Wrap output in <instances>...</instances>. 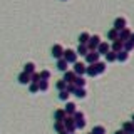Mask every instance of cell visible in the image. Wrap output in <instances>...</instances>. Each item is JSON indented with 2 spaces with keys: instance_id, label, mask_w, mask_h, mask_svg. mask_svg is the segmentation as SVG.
<instances>
[{
  "instance_id": "6da1fadb",
  "label": "cell",
  "mask_w": 134,
  "mask_h": 134,
  "mask_svg": "<svg viewBox=\"0 0 134 134\" xmlns=\"http://www.w3.org/2000/svg\"><path fill=\"white\" fill-rule=\"evenodd\" d=\"M74 117V122H75V127L77 129H84L86 127V116H84V112H79V111H75V114L72 116Z\"/></svg>"
},
{
  "instance_id": "7a4b0ae2",
  "label": "cell",
  "mask_w": 134,
  "mask_h": 134,
  "mask_svg": "<svg viewBox=\"0 0 134 134\" xmlns=\"http://www.w3.org/2000/svg\"><path fill=\"white\" fill-rule=\"evenodd\" d=\"M62 124H64V129H65L69 134L75 132V129H77V127H75V122H74V117H72V116H67Z\"/></svg>"
},
{
  "instance_id": "3957f363",
  "label": "cell",
  "mask_w": 134,
  "mask_h": 134,
  "mask_svg": "<svg viewBox=\"0 0 134 134\" xmlns=\"http://www.w3.org/2000/svg\"><path fill=\"white\" fill-rule=\"evenodd\" d=\"M62 59H64L67 64H74V62H77V54H75V50H72V49H67V50H64Z\"/></svg>"
},
{
  "instance_id": "277c9868",
  "label": "cell",
  "mask_w": 134,
  "mask_h": 134,
  "mask_svg": "<svg viewBox=\"0 0 134 134\" xmlns=\"http://www.w3.org/2000/svg\"><path fill=\"white\" fill-rule=\"evenodd\" d=\"M100 60V54L97 52V50H89L86 55V62L87 64H96V62Z\"/></svg>"
},
{
  "instance_id": "5b68a950",
  "label": "cell",
  "mask_w": 134,
  "mask_h": 134,
  "mask_svg": "<svg viewBox=\"0 0 134 134\" xmlns=\"http://www.w3.org/2000/svg\"><path fill=\"white\" fill-rule=\"evenodd\" d=\"M100 44V37L99 35H91V39H89V42H87V49L89 50H97V45Z\"/></svg>"
},
{
  "instance_id": "8992f818",
  "label": "cell",
  "mask_w": 134,
  "mask_h": 134,
  "mask_svg": "<svg viewBox=\"0 0 134 134\" xmlns=\"http://www.w3.org/2000/svg\"><path fill=\"white\" fill-rule=\"evenodd\" d=\"M86 64H84V62H74V69H72V72L75 74V75H84L86 74Z\"/></svg>"
},
{
  "instance_id": "52a82bcc",
  "label": "cell",
  "mask_w": 134,
  "mask_h": 134,
  "mask_svg": "<svg viewBox=\"0 0 134 134\" xmlns=\"http://www.w3.org/2000/svg\"><path fill=\"white\" fill-rule=\"evenodd\" d=\"M64 47H62L60 44H55L52 45V57L54 59H62V55H64Z\"/></svg>"
},
{
  "instance_id": "ba28073f",
  "label": "cell",
  "mask_w": 134,
  "mask_h": 134,
  "mask_svg": "<svg viewBox=\"0 0 134 134\" xmlns=\"http://www.w3.org/2000/svg\"><path fill=\"white\" fill-rule=\"evenodd\" d=\"M126 27H127V20H126L124 17H117V19L114 20V27L112 29H116V30L119 32V30H122V29H126Z\"/></svg>"
},
{
  "instance_id": "9c48e42d",
  "label": "cell",
  "mask_w": 134,
  "mask_h": 134,
  "mask_svg": "<svg viewBox=\"0 0 134 134\" xmlns=\"http://www.w3.org/2000/svg\"><path fill=\"white\" fill-rule=\"evenodd\" d=\"M111 50V44L109 42H104V40H100V44L97 45V52L100 54V55H106V54Z\"/></svg>"
},
{
  "instance_id": "30bf717a",
  "label": "cell",
  "mask_w": 134,
  "mask_h": 134,
  "mask_svg": "<svg viewBox=\"0 0 134 134\" xmlns=\"http://www.w3.org/2000/svg\"><path fill=\"white\" fill-rule=\"evenodd\" d=\"M111 50H112V52H121V50H124V42L122 40H119V39H117V40H114V42H112V44H111Z\"/></svg>"
},
{
  "instance_id": "8fae6325",
  "label": "cell",
  "mask_w": 134,
  "mask_h": 134,
  "mask_svg": "<svg viewBox=\"0 0 134 134\" xmlns=\"http://www.w3.org/2000/svg\"><path fill=\"white\" fill-rule=\"evenodd\" d=\"M65 117H67V114H65L64 109H57L55 114H54V119H55V122H64Z\"/></svg>"
},
{
  "instance_id": "7c38bea8",
  "label": "cell",
  "mask_w": 134,
  "mask_h": 134,
  "mask_svg": "<svg viewBox=\"0 0 134 134\" xmlns=\"http://www.w3.org/2000/svg\"><path fill=\"white\" fill-rule=\"evenodd\" d=\"M17 79H19V82H20V84H24V86H27V84H30V74L24 72V70H22V72L19 74V77H17Z\"/></svg>"
},
{
  "instance_id": "4fadbf2b",
  "label": "cell",
  "mask_w": 134,
  "mask_h": 134,
  "mask_svg": "<svg viewBox=\"0 0 134 134\" xmlns=\"http://www.w3.org/2000/svg\"><path fill=\"white\" fill-rule=\"evenodd\" d=\"M64 111H65V114H67V116H74V114H75V111H77V106H75L74 102H67V104H65V107H64Z\"/></svg>"
},
{
  "instance_id": "5bb4252c",
  "label": "cell",
  "mask_w": 134,
  "mask_h": 134,
  "mask_svg": "<svg viewBox=\"0 0 134 134\" xmlns=\"http://www.w3.org/2000/svg\"><path fill=\"white\" fill-rule=\"evenodd\" d=\"M94 67H96V70H97V75H99V74H104V72L107 70V64H106V62H100V60L96 62Z\"/></svg>"
},
{
  "instance_id": "9a60e30c",
  "label": "cell",
  "mask_w": 134,
  "mask_h": 134,
  "mask_svg": "<svg viewBox=\"0 0 134 134\" xmlns=\"http://www.w3.org/2000/svg\"><path fill=\"white\" fill-rule=\"evenodd\" d=\"M129 37H131V30H129L127 27L122 29V30H119V40L126 42V40H129Z\"/></svg>"
},
{
  "instance_id": "2e32d148",
  "label": "cell",
  "mask_w": 134,
  "mask_h": 134,
  "mask_svg": "<svg viewBox=\"0 0 134 134\" xmlns=\"http://www.w3.org/2000/svg\"><path fill=\"white\" fill-rule=\"evenodd\" d=\"M74 96H75L77 99H86V97H87L86 87H77V89H75V92H74Z\"/></svg>"
},
{
  "instance_id": "e0dca14e",
  "label": "cell",
  "mask_w": 134,
  "mask_h": 134,
  "mask_svg": "<svg viewBox=\"0 0 134 134\" xmlns=\"http://www.w3.org/2000/svg\"><path fill=\"white\" fill-rule=\"evenodd\" d=\"M122 131L127 132V134H134V122H132V121H127V122H124Z\"/></svg>"
},
{
  "instance_id": "ac0fdd59",
  "label": "cell",
  "mask_w": 134,
  "mask_h": 134,
  "mask_svg": "<svg viewBox=\"0 0 134 134\" xmlns=\"http://www.w3.org/2000/svg\"><path fill=\"white\" fill-rule=\"evenodd\" d=\"M74 79H75V74L72 72V70H65V72H64V81L67 84H72Z\"/></svg>"
},
{
  "instance_id": "d6986e66",
  "label": "cell",
  "mask_w": 134,
  "mask_h": 134,
  "mask_svg": "<svg viewBox=\"0 0 134 134\" xmlns=\"http://www.w3.org/2000/svg\"><path fill=\"white\" fill-rule=\"evenodd\" d=\"M57 69L62 70V72H65V70H69V64H67L64 59H57Z\"/></svg>"
},
{
  "instance_id": "ffe728a7",
  "label": "cell",
  "mask_w": 134,
  "mask_h": 134,
  "mask_svg": "<svg viewBox=\"0 0 134 134\" xmlns=\"http://www.w3.org/2000/svg\"><path fill=\"white\" fill-rule=\"evenodd\" d=\"M74 86L75 87H86V79H84V75H75Z\"/></svg>"
},
{
  "instance_id": "44dd1931",
  "label": "cell",
  "mask_w": 134,
  "mask_h": 134,
  "mask_svg": "<svg viewBox=\"0 0 134 134\" xmlns=\"http://www.w3.org/2000/svg\"><path fill=\"white\" fill-rule=\"evenodd\" d=\"M117 60H119V62H127L129 60V52H127V50H121V52H117Z\"/></svg>"
},
{
  "instance_id": "7402d4cb",
  "label": "cell",
  "mask_w": 134,
  "mask_h": 134,
  "mask_svg": "<svg viewBox=\"0 0 134 134\" xmlns=\"http://www.w3.org/2000/svg\"><path fill=\"white\" fill-rule=\"evenodd\" d=\"M86 74L89 75V77H96V75H97V70H96L94 64H87V67H86Z\"/></svg>"
},
{
  "instance_id": "603a6c76",
  "label": "cell",
  "mask_w": 134,
  "mask_h": 134,
  "mask_svg": "<svg viewBox=\"0 0 134 134\" xmlns=\"http://www.w3.org/2000/svg\"><path fill=\"white\" fill-rule=\"evenodd\" d=\"M89 39H91V34L89 32H82L81 35H79V44H84V45H86L87 42H89Z\"/></svg>"
},
{
  "instance_id": "cb8c5ba5",
  "label": "cell",
  "mask_w": 134,
  "mask_h": 134,
  "mask_svg": "<svg viewBox=\"0 0 134 134\" xmlns=\"http://www.w3.org/2000/svg\"><path fill=\"white\" fill-rule=\"evenodd\" d=\"M87 52H89V49H87V45H84V44H79L77 50H75L77 55H87Z\"/></svg>"
},
{
  "instance_id": "d4e9b609",
  "label": "cell",
  "mask_w": 134,
  "mask_h": 134,
  "mask_svg": "<svg viewBox=\"0 0 134 134\" xmlns=\"http://www.w3.org/2000/svg\"><path fill=\"white\" fill-rule=\"evenodd\" d=\"M107 39H109V40H112V42L117 40V39H119V32H117L116 29H111V30L107 32Z\"/></svg>"
},
{
  "instance_id": "484cf974",
  "label": "cell",
  "mask_w": 134,
  "mask_h": 134,
  "mask_svg": "<svg viewBox=\"0 0 134 134\" xmlns=\"http://www.w3.org/2000/svg\"><path fill=\"white\" fill-rule=\"evenodd\" d=\"M24 72L34 74V72H35V64H34V62H27V64L24 65Z\"/></svg>"
},
{
  "instance_id": "4316f807",
  "label": "cell",
  "mask_w": 134,
  "mask_h": 134,
  "mask_svg": "<svg viewBox=\"0 0 134 134\" xmlns=\"http://www.w3.org/2000/svg\"><path fill=\"white\" fill-rule=\"evenodd\" d=\"M106 60H107V62H116V60H117V54L112 52V50H109V52L106 54Z\"/></svg>"
},
{
  "instance_id": "83f0119b",
  "label": "cell",
  "mask_w": 134,
  "mask_h": 134,
  "mask_svg": "<svg viewBox=\"0 0 134 134\" xmlns=\"http://www.w3.org/2000/svg\"><path fill=\"white\" fill-rule=\"evenodd\" d=\"M69 97H70V94H69L67 91H59V99H60V100L69 102Z\"/></svg>"
},
{
  "instance_id": "f1b7e54d",
  "label": "cell",
  "mask_w": 134,
  "mask_h": 134,
  "mask_svg": "<svg viewBox=\"0 0 134 134\" xmlns=\"http://www.w3.org/2000/svg\"><path fill=\"white\" fill-rule=\"evenodd\" d=\"M49 81H40L39 82V91H42V92H47L49 91Z\"/></svg>"
},
{
  "instance_id": "f546056e",
  "label": "cell",
  "mask_w": 134,
  "mask_h": 134,
  "mask_svg": "<svg viewBox=\"0 0 134 134\" xmlns=\"http://www.w3.org/2000/svg\"><path fill=\"white\" fill-rule=\"evenodd\" d=\"M40 81H42V79H40V72H37V70H35L34 74H30V82H35V84H39Z\"/></svg>"
},
{
  "instance_id": "4dcf8cb0",
  "label": "cell",
  "mask_w": 134,
  "mask_h": 134,
  "mask_svg": "<svg viewBox=\"0 0 134 134\" xmlns=\"http://www.w3.org/2000/svg\"><path fill=\"white\" fill-rule=\"evenodd\" d=\"M91 132L92 134H106V127H104V126H96Z\"/></svg>"
},
{
  "instance_id": "1f68e13d",
  "label": "cell",
  "mask_w": 134,
  "mask_h": 134,
  "mask_svg": "<svg viewBox=\"0 0 134 134\" xmlns=\"http://www.w3.org/2000/svg\"><path fill=\"white\" fill-rule=\"evenodd\" d=\"M55 87L59 91H65V87H67V82L64 81V79H60V81H57V84H55Z\"/></svg>"
},
{
  "instance_id": "d6a6232c",
  "label": "cell",
  "mask_w": 134,
  "mask_h": 134,
  "mask_svg": "<svg viewBox=\"0 0 134 134\" xmlns=\"http://www.w3.org/2000/svg\"><path fill=\"white\" fill-rule=\"evenodd\" d=\"M29 91H30L32 94L39 92V84H35V82H30V84H29Z\"/></svg>"
},
{
  "instance_id": "836d02e7",
  "label": "cell",
  "mask_w": 134,
  "mask_h": 134,
  "mask_svg": "<svg viewBox=\"0 0 134 134\" xmlns=\"http://www.w3.org/2000/svg\"><path fill=\"white\" fill-rule=\"evenodd\" d=\"M40 79H42V81H49V79H50V70H42V72H40Z\"/></svg>"
},
{
  "instance_id": "e575fe53",
  "label": "cell",
  "mask_w": 134,
  "mask_h": 134,
  "mask_svg": "<svg viewBox=\"0 0 134 134\" xmlns=\"http://www.w3.org/2000/svg\"><path fill=\"white\" fill-rule=\"evenodd\" d=\"M132 49H134V44H132L131 40H126V42H124V50H127V52H131Z\"/></svg>"
},
{
  "instance_id": "d590c367",
  "label": "cell",
  "mask_w": 134,
  "mask_h": 134,
  "mask_svg": "<svg viewBox=\"0 0 134 134\" xmlns=\"http://www.w3.org/2000/svg\"><path fill=\"white\" fill-rule=\"evenodd\" d=\"M75 89H77V87H75V86H74V82H72V84H67V87H65V91H67V92H69V94H70V96H72V94H74V92H75Z\"/></svg>"
},
{
  "instance_id": "8d00e7d4",
  "label": "cell",
  "mask_w": 134,
  "mask_h": 134,
  "mask_svg": "<svg viewBox=\"0 0 134 134\" xmlns=\"http://www.w3.org/2000/svg\"><path fill=\"white\" fill-rule=\"evenodd\" d=\"M54 129H55L57 132L64 131V124H62V122H54Z\"/></svg>"
},
{
  "instance_id": "74e56055",
  "label": "cell",
  "mask_w": 134,
  "mask_h": 134,
  "mask_svg": "<svg viewBox=\"0 0 134 134\" xmlns=\"http://www.w3.org/2000/svg\"><path fill=\"white\" fill-rule=\"evenodd\" d=\"M129 40H131L132 44H134V32H131V37H129Z\"/></svg>"
},
{
  "instance_id": "f35d334b",
  "label": "cell",
  "mask_w": 134,
  "mask_h": 134,
  "mask_svg": "<svg viewBox=\"0 0 134 134\" xmlns=\"http://www.w3.org/2000/svg\"><path fill=\"white\" fill-rule=\"evenodd\" d=\"M114 134H127V132H124V131H122V129H119V131H116Z\"/></svg>"
},
{
  "instance_id": "ab89813d",
  "label": "cell",
  "mask_w": 134,
  "mask_h": 134,
  "mask_svg": "<svg viewBox=\"0 0 134 134\" xmlns=\"http://www.w3.org/2000/svg\"><path fill=\"white\" fill-rule=\"evenodd\" d=\"M59 134H69V132H67L65 129H64V131H60V132H59Z\"/></svg>"
},
{
  "instance_id": "60d3db41",
  "label": "cell",
  "mask_w": 134,
  "mask_h": 134,
  "mask_svg": "<svg viewBox=\"0 0 134 134\" xmlns=\"http://www.w3.org/2000/svg\"><path fill=\"white\" fill-rule=\"evenodd\" d=\"M132 122H134V114H132Z\"/></svg>"
},
{
  "instance_id": "b9f144b4",
  "label": "cell",
  "mask_w": 134,
  "mask_h": 134,
  "mask_svg": "<svg viewBox=\"0 0 134 134\" xmlns=\"http://www.w3.org/2000/svg\"><path fill=\"white\" fill-rule=\"evenodd\" d=\"M64 2H67V0H64Z\"/></svg>"
},
{
  "instance_id": "7bdbcfd3",
  "label": "cell",
  "mask_w": 134,
  "mask_h": 134,
  "mask_svg": "<svg viewBox=\"0 0 134 134\" xmlns=\"http://www.w3.org/2000/svg\"><path fill=\"white\" fill-rule=\"evenodd\" d=\"M72 134H75V132H72Z\"/></svg>"
},
{
  "instance_id": "ee69618b",
  "label": "cell",
  "mask_w": 134,
  "mask_h": 134,
  "mask_svg": "<svg viewBox=\"0 0 134 134\" xmlns=\"http://www.w3.org/2000/svg\"><path fill=\"white\" fill-rule=\"evenodd\" d=\"M89 134H92V132H89Z\"/></svg>"
}]
</instances>
